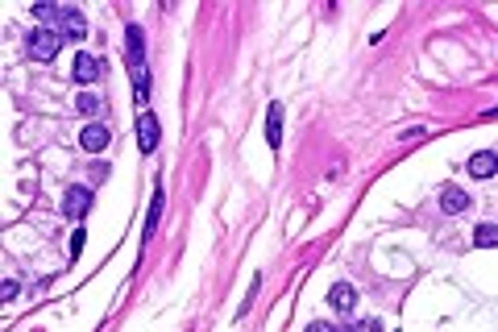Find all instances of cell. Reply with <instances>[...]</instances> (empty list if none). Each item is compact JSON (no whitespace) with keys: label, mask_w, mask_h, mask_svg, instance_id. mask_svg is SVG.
I'll return each instance as SVG.
<instances>
[{"label":"cell","mask_w":498,"mask_h":332,"mask_svg":"<svg viewBox=\"0 0 498 332\" xmlns=\"http://www.w3.org/2000/svg\"><path fill=\"white\" fill-rule=\"evenodd\" d=\"M328 303H332L336 312H345V316H349V312L358 307V291H353L349 283H332V291H328Z\"/></svg>","instance_id":"ba28073f"},{"label":"cell","mask_w":498,"mask_h":332,"mask_svg":"<svg viewBox=\"0 0 498 332\" xmlns=\"http://www.w3.org/2000/svg\"><path fill=\"white\" fill-rule=\"evenodd\" d=\"M469 208V195L461 187H445L440 191V212H449V216H457V212H465Z\"/></svg>","instance_id":"30bf717a"},{"label":"cell","mask_w":498,"mask_h":332,"mask_svg":"<svg viewBox=\"0 0 498 332\" xmlns=\"http://www.w3.org/2000/svg\"><path fill=\"white\" fill-rule=\"evenodd\" d=\"M332 332H353V328H332Z\"/></svg>","instance_id":"d6986e66"},{"label":"cell","mask_w":498,"mask_h":332,"mask_svg":"<svg viewBox=\"0 0 498 332\" xmlns=\"http://www.w3.org/2000/svg\"><path fill=\"white\" fill-rule=\"evenodd\" d=\"M88 212H91V187H67V195H63V216L84 220Z\"/></svg>","instance_id":"3957f363"},{"label":"cell","mask_w":498,"mask_h":332,"mask_svg":"<svg viewBox=\"0 0 498 332\" xmlns=\"http://www.w3.org/2000/svg\"><path fill=\"white\" fill-rule=\"evenodd\" d=\"M58 46H63V34H58V29H50V25H42V29H34V34H30V54H34L38 62H50V58L58 54Z\"/></svg>","instance_id":"6da1fadb"},{"label":"cell","mask_w":498,"mask_h":332,"mask_svg":"<svg viewBox=\"0 0 498 332\" xmlns=\"http://www.w3.org/2000/svg\"><path fill=\"white\" fill-rule=\"evenodd\" d=\"M100 104H104V100H100L96 92H79V95H75V108L88 112V117H91V112H100Z\"/></svg>","instance_id":"9a60e30c"},{"label":"cell","mask_w":498,"mask_h":332,"mask_svg":"<svg viewBox=\"0 0 498 332\" xmlns=\"http://www.w3.org/2000/svg\"><path fill=\"white\" fill-rule=\"evenodd\" d=\"M266 142H270V150L282 145V104L278 100L270 104V117H266Z\"/></svg>","instance_id":"8fae6325"},{"label":"cell","mask_w":498,"mask_h":332,"mask_svg":"<svg viewBox=\"0 0 498 332\" xmlns=\"http://www.w3.org/2000/svg\"><path fill=\"white\" fill-rule=\"evenodd\" d=\"M137 145H141V154H154L158 150V117L154 112H141V121H137Z\"/></svg>","instance_id":"5b68a950"},{"label":"cell","mask_w":498,"mask_h":332,"mask_svg":"<svg viewBox=\"0 0 498 332\" xmlns=\"http://www.w3.org/2000/svg\"><path fill=\"white\" fill-rule=\"evenodd\" d=\"M308 332H332V328H328V324H320V320H316V324H308Z\"/></svg>","instance_id":"ac0fdd59"},{"label":"cell","mask_w":498,"mask_h":332,"mask_svg":"<svg viewBox=\"0 0 498 332\" xmlns=\"http://www.w3.org/2000/svg\"><path fill=\"white\" fill-rule=\"evenodd\" d=\"M494 171H498V154H494V150H478V154L469 158V175H473V179H490Z\"/></svg>","instance_id":"52a82bcc"},{"label":"cell","mask_w":498,"mask_h":332,"mask_svg":"<svg viewBox=\"0 0 498 332\" xmlns=\"http://www.w3.org/2000/svg\"><path fill=\"white\" fill-rule=\"evenodd\" d=\"M162 204H166V191H162V183H158V187H154V199H150V216H145V237H154V233H158Z\"/></svg>","instance_id":"7c38bea8"},{"label":"cell","mask_w":498,"mask_h":332,"mask_svg":"<svg viewBox=\"0 0 498 332\" xmlns=\"http://www.w3.org/2000/svg\"><path fill=\"white\" fill-rule=\"evenodd\" d=\"M353 332H378V324L369 320V324H353Z\"/></svg>","instance_id":"e0dca14e"},{"label":"cell","mask_w":498,"mask_h":332,"mask_svg":"<svg viewBox=\"0 0 498 332\" xmlns=\"http://www.w3.org/2000/svg\"><path fill=\"white\" fill-rule=\"evenodd\" d=\"M473 245H482V249L498 245V225H478L473 229Z\"/></svg>","instance_id":"5bb4252c"},{"label":"cell","mask_w":498,"mask_h":332,"mask_svg":"<svg viewBox=\"0 0 498 332\" xmlns=\"http://www.w3.org/2000/svg\"><path fill=\"white\" fill-rule=\"evenodd\" d=\"M79 249H84V229L75 233V241H71V258H79Z\"/></svg>","instance_id":"2e32d148"},{"label":"cell","mask_w":498,"mask_h":332,"mask_svg":"<svg viewBox=\"0 0 498 332\" xmlns=\"http://www.w3.org/2000/svg\"><path fill=\"white\" fill-rule=\"evenodd\" d=\"M125 54H129V67H133V62H145V34H141L137 25L125 29Z\"/></svg>","instance_id":"9c48e42d"},{"label":"cell","mask_w":498,"mask_h":332,"mask_svg":"<svg viewBox=\"0 0 498 332\" xmlns=\"http://www.w3.org/2000/svg\"><path fill=\"white\" fill-rule=\"evenodd\" d=\"M129 79H133L137 104H145V95H150V71H145V62H133V67H129Z\"/></svg>","instance_id":"4fadbf2b"},{"label":"cell","mask_w":498,"mask_h":332,"mask_svg":"<svg viewBox=\"0 0 498 332\" xmlns=\"http://www.w3.org/2000/svg\"><path fill=\"white\" fill-rule=\"evenodd\" d=\"M71 75H75V84H100V75H104V62L96 58V54H75V62H71Z\"/></svg>","instance_id":"7a4b0ae2"},{"label":"cell","mask_w":498,"mask_h":332,"mask_svg":"<svg viewBox=\"0 0 498 332\" xmlns=\"http://www.w3.org/2000/svg\"><path fill=\"white\" fill-rule=\"evenodd\" d=\"M58 34L63 38H88V21H84V13L79 8H58Z\"/></svg>","instance_id":"277c9868"},{"label":"cell","mask_w":498,"mask_h":332,"mask_svg":"<svg viewBox=\"0 0 498 332\" xmlns=\"http://www.w3.org/2000/svg\"><path fill=\"white\" fill-rule=\"evenodd\" d=\"M108 142H112V133H108V125H100V121L84 125V133H79V145H84L88 154H100Z\"/></svg>","instance_id":"8992f818"}]
</instances>
